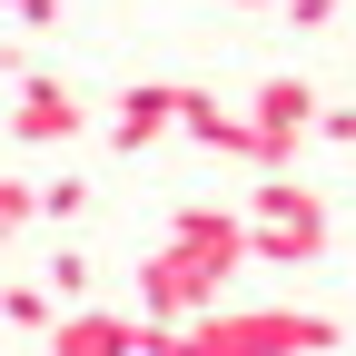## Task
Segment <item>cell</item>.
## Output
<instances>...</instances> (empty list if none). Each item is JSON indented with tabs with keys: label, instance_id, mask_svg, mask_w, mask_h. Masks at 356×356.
<instances>
[{
	"label": "cell",
	"instance_id": "6da1fadb",
	"mask_svg": "<svg viewBox=\"0 0 356 356\" xmlns=\"http://www.w3.org/2000/svg\"><path fill=\"white\" fill-rule=\"evenodd\" d=\"M337 317L317 307H208L198 327H178V356H337Z\"/></svg>",
	"mask_w": 356,
	"mask_h": 356
},
{
	"label": "cell",
	"instance_id": "7a4b0ae2",
	"mask_svg": "<svg viewBox=\"0 0 356 356\" xmlns=\"http://www.w3.org/2000/svg\"><path fill=\"white\" fill-rule=\"evenodd\" d=\"M238 218H248V257H267V267L327 257V198L297 188V178H257V198H248Z\"/></svg>",
	"mask_w": 356,
	"mask_h": 356
},
{
	"label": "cell",
	"instance_id": "3957f363",
	"mask_svg": "<svg viewBox=\"0 0 356 356\" xmlns=\"http://www.w3.org/2000/svg\"><path fill=\"white\" fill-rule=\"evenodd\" d=\"M317 119H327V99H317V89H307V79H257V99H248V129H257V139H267V178H287V159L307 149V139H317Z\"/></svg>",
	"mask_w": 356,
	"mask_h": 356
},
{
	"label": "cell",
	"instance_id": "277c9868",
	"mask_svg": "<svg viewBox=\"0 0 356 356\" xmlns=\"http://www.w3.org/2000/svg\"><path fill=\"white\" fill-rule=\"evenodd\" d=\"M79 129H89V99H79L60 70H30L20 79V109H10V139L20 149H70Z\"/></svg>",
	"mask_w": 356,
	"mask_h": 356
},
{
	"label": "cell",
	"instance_id": "5b68a950",
	"mask_svg": "<svg viewBox=\"0 0 356 356\" xmlns=\"http://www.w3.org/2000/svg\"><path fill=\"white\" fill-rule=\"evenodd\" d=\"M159 248H178L188 267H208V277L228 287V267L248 257V218H238V208H208V198H188V208L168 218V238H159Z\"/></svg>",
	"mask_w": 356,
	"mask_h": 356
},
{
	"label": "cell",
	"instance_id": "8992f818",
	"mask_svg": "<svg viewBox=\"0 0 356 356\" xmlns=\"http://www.w3.org/2000/svg\"><path fill=\"white\" fill-rule=\"evenodd\" d=\"M168 129H178V89H168V79H129V89H119V109H109V149H119V159H139V149L168 139Z\"/></svg>",
	"mask_w": 356,
	"mask_h": 356
},
{
	"label": "cell",
	"instance_id": "52a82bcc",
	"mask_svg": "<svg viewBox=\"0 0 356 356\" xmlns=\"http://www.w3.org/2000/svg\"><path fill=\"white\" fill-rule=\"evenodd\" d=\"M178 129H188L198 149H218V159H248V168H267V139L248 129V109L208 99V89H178Z\"/></svg>",
	"mask_w": 356,
	"mask_h": 356
},
{
	"label": "cell",
	"instance_id": "ba28073f",
	"mask_svg": "<svg viewBox=\"0 0 356 356\" xmlns=\"http://www.w3.org/2000/svg\"><path fill=\"white\" fill-rule=\"evenodd\" d=\"M139 337H149V317H109V307H70V317L40 337L50 356H139Z\"/></svg>",
	"mask_w": 356,
	"mask_h": 356
},
{
	"label": "cell",
	"instance_id": "9c48e42d",
	"mask_svg": "<svg viewBox=\"0 0 356 356\" xmlns=\"http://www.w3.org/2000/svg\"><path fill=\"white\" fill-rule=\"evenodd\" d=\"M0 317H10V327H20V337H50V327H60V317H70V307H60V297H50V287H10V297H0Z\"/></svg>",
	"mask_w": 356,
	"mask_h": 356
},
{
	"label": "cell",
	"instance_id": "30bf717a",
	"mask_svg": "<svg viewBox=\"0 0 356 356\" xmlns=\"http://www.w3.org/2000/svg\"><path fill=\"white\" fill-rule=\"evenodd\" d=\"M89 277H99V267H89V248H60L50 267H40V287H50L60 307H79V297H89Z\"/></svg>",
	"mask_w": 356,
	"mask_h": 356
},
{
	"label": "cell",
	"instance_id": "8fae6325",
	"mask_svg": "<svg viewBox=\"0 0 356 356\" xmlns=\"http://www.w3.org/2000/svg\"><path fill=\"white\" fill-rule=\"evenodd\" d=\"M40 218H60V228H70V218H89V178H79V168L40 178Z\"/></svg>",
	"mask_w": 356,
	"mask_h": 356
},
{
	"label": "cell",
	"instance_id": "7c38bea8",
	"mask_svg": "<svg viewBox=\"0 0 356 356\" xmlns=\"http://www.w3.org/2000/svg\"><path fill=\"white\" fill-rule=\"evenodd\" d=\"M30 218H40V188L30 178H0V238H20Z\"/></svg>",
	"mask_w": 356,
	"mask_h": 356
},
{
	"label": "cell",
	"instance_id": "4fadbf2b",
	"mask_svg": "<svg viewBox=\"0 0 356 356\" xmlns=\"http://www.w3.org/2000/svg\"><path fill=\"white\" fill-rule=\"evenodd\" d=\"M0 10H10V20H30V30H50V20H60V0H0Z\"/></svg>",
	"mask_w": 356,
	"mask_h": 356
},
{
	"label": "cell",
	"instance_id": "5bb4252c",
	"mask_svg": "<svg viewBox=\"0 0 356 356\" xmlns=\"http://www.w3.org/2000/svg\"><path fill=\"white\" fill-rule=\"evenodd\" d=\"M277 10H287V20H307V30H317V20H337V0H277Z\"/></svg>",
	"mask_w": 356,
	"mask_h": 356
},
{
	"label": "cell",
	"instance_id": "9a60e30c",
	"mask_svg": "<svg viewBox=\"0 0 356 356\" xmlns=\"http://www.w3.org/2000/svg\"><path fill=\"white\" fill-rule=\"evenodd\" d=\"M317 129H327V139H356V109H327Z\"/></svg>",
	"mask_w": 356,
	"mask_h": 356
},
{
	"label": "cell",
	"instance_id": "2e32d148",
	"mask_svg": "<svg viewBox=\"0 0 356 356\" xmlns=\"http://www.w3.org/2000/svg\"><path fill=\"white\" fill-rule=\"evenodd\" d=\"M248 10H277V0H248Z\"/></svg>",
	"mask_w": 356,
	"mask_h": 356
}]
</instances>
